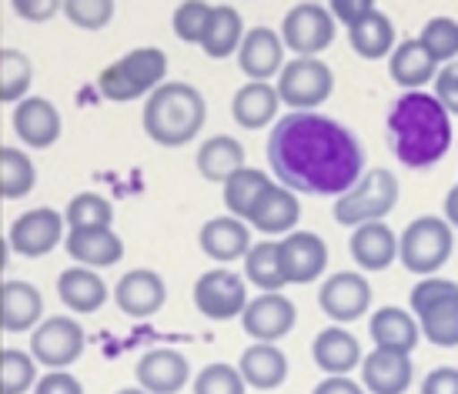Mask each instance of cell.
Returning a JSON list of instances; mask_svg holds the SVG:
<instances>
[{
  "mask_svg": "<svg viewBox=\"0 0 458 394\" xmlns=\"http://www.w3.org/2000/svg\"><path fill=\"white\" fill-rule=\"evenodd\" d=\"M267 167L292 194L342 197L365 174V147L342 121L294 111L267 138Z\"/></svg>",
  "mask_w": 458,
  "mask_h": 394,
  "instance_id": "1",
  "label": "cell"
},
{
  "mask_svg": "<svg viewBox=\"0 0 458 394\" xmlns=\"http://www.w3.org/2000/svg\"><path fill=\"white\" fill-rule=\"evenodd\" d=\"M388 147L402 167H435L452 147V121L445 107L425 90H405L388 111Z\"/></svg>",
  "mask_w": 458,
  "mask_h": 394,
  "instance_id": "2",
  "label": "cell"
},
{
  "mask_svg": "<svg viewBox=\"0 0 458 394\" xmlns=\"http://www.w3.org/2000/svg\"><path fill=\"white\" fill-rule=\"evenodd\" d=\"M144 134L161 147H184L188 140L201 134L208 121L204 94L184 80H171L154 90L144 104Z\"/></svg>",
  "mask_w": 458,
  "mask_h": 394,
  "instance_id": "3",
  "label": "cell"
},
{
  "mask_svg": "<svg viewBox=\"0 0 458 394\" xmlns=\"http://www.w3.org/2000/svg\"><path fill=\"white\" fill-rule=\"evenodd\" d=\"M167 74V54L161 47H138V51L124 54L121 61L104 67L98 77V90L104 101L128 104L138 97H151L154 90L165 84Z\"/></svg>",
  "mask_w": 458,
  "mask_h": 394,
  "instance_id": "4",
  "label": "cell"
},
{
  "mask_svg": "<svg viewBox=\"0 0 458 394\" xmlns=\"http://www.w3.org/2000/svg\"><path fill=\"white\" fill-rule=\"evenodd\" d=\"M411 314L435 348H458V284L448 278H421L411 294Z\"/></svg>",
  "mask_w": 458,
  "mask_h": 394,
  "instance_id": "5",
  "label": "cell"
},
{
  "mask_svg": "<svg viewBox=\"0 0 458 394\" xmlns=\"http://www.w3.org/2000/svg\"><path fill=\"white\" fill-rule=\"evenodd\" d=\"M455 247V231L448 228L445 217H415L402 238H398V257L408 274H419V278H435L442 267L448 264Z\"/></svg>",
  "mask_w": 458,
  "mask_h": 394,
  "instance_id": "6",
  "label": "cell"
},
{
  "mask_svg": "<svg viewBox=\"0 0 458 394\" xmlns=\"http://www.w3.org/2000/svg\"><path fill=\"white\" fill-rule=\"evenodd\" d=\"M398 178L388 167H371L365 171L358 184L348 194L335 197V221L344 228H361L371 221H385L392 214V207L398 204Z\"/></svg>",
  "mask_w": 458,
  "mask_h": 394,
  "instance_id": "7",
  "label": "cell"
},
{
  "mask_svg": "<svg viewBox=\"0 0 458 394\" xmlns=\"http://www.w3.org/2000/svg\"><path fill=\"white\" fill-rule=\"evenodd\" d=\"M275 90H278V101L288 104L292 111H315L331 97L335 74L318 57H294L281 67Z\"/></svg>",
  "mask_w": 458,
  "mask_h": 394,
  "instance_id": "8",
  "label": "cell"
},
{
  "mask_svg": "<svg viewBox=\"0 0 458 394\" xmlns=\"http://www.w3.org/2000/svg\"><path fill=\"white\" fill-rule=\"evenodd\" d=\"M278 38L298 57H318L335 40V17L321 4H298L284 13Z\"/></svg>",
  "mask_w": 458,
  "mask_h": 394,
  "instance_id": "9",
  "label": "cell"
},
{
  "mask_svg": "<svg viewBox=\"0 0 458 394\" xmlns=\"http://www.w3.org/2000/svg\"><path fill=\"white\" fill-rule=\"evenodd\" d=\"M81 355H84V331L74 318H64V314L47 318L30 334V357L51 371L71 368Z\"/></svg>",
  "mask_w": 458,
  "mask_h": 394,
  "instance_id": "10",
  "label": "cell"
},
{
  "mask_svg": "<svg viewBox=\"0 0 458 394\" xmlns=\"http://www.w3.org/2000/svg\"><path fill=\"white\" fill-rule=\"evenodd\" d=\"M244 305H248L244 278L234 274V271H228V267H215V271L201 274L198 284H194V307H198L208 321L242 318Z\"/></svg>",
  "mask_w": 458,
  "mask_h": 394,
  "instance_id": "11",
  "label": "cell"
},
{
  "mask_svg": "<svg viewBox=\"0 0 458 394\" xmlns=\"http://www.w3.org/2000/svg\"><path fill=\"white\" fill-rule=\"evenodd\" d=\"M318 307L335 324H352V321L365 318L371 307L369 278L355 274V271H338V274L325 278L318 291Z\"/></svg>",
  "mask_w": 458,
  "mask_h": 394,
  "instance_id": "12",
  "label": "cell"
},
{
  "mask_svg": "<svg viewBox=\"0 0 458 394\" xmlns=\"http://www.w3.org/2000/svg\"><path fill=\"white\" fill-rule=\"evenodd\" d=\"M278 261L288 284H311L328 267V244L315 231H292L278 241Z\"/></svg>",
  "mask_w": 458,
  "mask_h": 394,
  "instance_id": "13",
  "label": "cell"
},
{
  "mask_svg": "<svg viewBox=\"0 0 458 394\" xmlns=\"http://www.w3.org/2000/svg\"><path fill=\"white\" fill-rule=\"evenodd\" d=\"M7 241L21 257L51 255L64 241V214H57L54 207H34L13 221Z\"/></svg>",
  "mask_w": 458,
  "mask_h": 394,
  "instance_id": "14",
  "label": "cell"
},
{
  "mask_svg": "<svg viewBox=\"0 0 458 394\" xmlns=\"http://www.w3.org/2000/svg\"><path fill=\"white\" fill-rule=\"evenodd\" d=\"M298 311L294 301H288L284 294H258L255 301H248L242 311V328L244 334H251L258 344H275L284 334H292Z\"/></svg>",
  "mask_w": 458,
  "mask_h": 394,
  "instance_id": "15",
  "label": "cell"
},
{
  "mask_svg": "<svg viewBox=\"0 0 458 394\" xmlns=\"http://www.w3.org/2000/svg\"><path fill=\"white\" fill-rule=\"evenodd\" d=\"M167 301V288L161 274L151 271V267H138V271H128L124 278L117 281L114 288V305L134 321H144L157 314Z\"/></svg>",
  "mask_w": 458,
  "mask_h": 394,
  "instance_id": "16",
  "label": "cell"
},
{
  "mask_svg": "<svg viewBox=\"0 0 458 394\" xmlns=\"http://www.w3.org/2000/svg\"><path fill=\"white\" fill-rule=\"evenodd\" d=\"M138 384L148 394H178L184 384L191 381V365L181 351L171 348H154L138 361Z\"/></svg>",
  "mask_w": 458,
  "mask_h": 394,
  "instance_id": "17",
  "label": "cell"
},
{
  "mask_svg": "<svg viewBox=\"0 0 458 394\" xmlns=\"http://www.w3.org/2000/svg\"><path fill=\"white\" fill-rule=\"evenodd\" d=\"M361 381L371 394H405L415 381L411 355L375 348L371 355L361 357Z\"/></svg>",
  "mask_w": 458,
  "mask_h": 394,
  "instance_id": "18",
  "label": "cell"
},
{
  "mask_svg": "<svg viewBox=\"0 0 458 394\" xmlns=\"http://www.w3.org/2000/svg\"><path fill=\"white\" fill-rule=\"evenodd\" d=\"M238 67L244 77H251L255 84H267L284 67V44L271 27H255L248 30L238 47Z\"/></svg>",
  "mask_w": 458,
  "mask_h": 394,
  "instance_id": "19",
  "label": "cell"
},
{
  "mask_svg": "<svg viewBox=\"0 0 458 394\" xmlns=\"http://www.w3.org/2000/svg\"><path fill=\"white\" fill-rule=\"evenodd\" d=\"M11 124L17 140H24L27 147H38V151L51 147L61 138V111L47 97H24L13 107Z\"/></svg>",
  "mask_w": 458,
  "mask_h": 394,
  "instance_id": "20",
  "label": "cell"
},
{
  "mask_svg": "<svg viewBox=\"0 0 458 394\" xmlns=\"http://www.w3.org/2000/svg\"><path fill=\"white\" fill-rule=\"evenodd\" d=\"M44 314V298L30 281H4L0 284V328L21 334L27 328H38Z\"/></svg>",
  "mask_w": 458,
  "mask_h": 394,
  "instance_id": "21",
  "label": "cell"
},
{
  "mask_svg": "<svg viewBox=\"0 0 458 394\" xmlns=\"http://www.w3.org/2000/svg\"><path fill=\"white\" fill-rule=\"evenodd\" d=\"M311 357L328 378H348L361 365V344L352 331L325 328L311 344Z\"/></svg>",
  "mask_w": 458,
  "mask_h": 394,
  "instance_id": "22",
  "label": "cell"
},
{
  "mask_svg": "<svg viewBox=\"0 0 458 394\" xmlns=\"http://www.w3.org/2000/svg\"><path fill=\"white\" fill-rule=\"evenodd\" d=\"M198 244H201V251L208 257H215L221 264H231V261H242L248 255L251 234H248V224L238 221V217H211V221H204Z\"/></svg>",
  "mask_w": 458,
  "mask_h": 394,
  "instance_id": "23",
  "label": "cell"
},
{
  "mask_svg": "<svg viewBox=\"0 0 458 394\" xmlns=\"http://www.w3.org/2000/svg\"><path fill=\"white\" fill-rule=\"evenodd\" d=\"M301 217V204H298V194H292L288 188H278L271 184L261 197L255 201L251 214H248V224L261 234H292V228Z\"/></svg>",
  "mask_w": 458,
  "mask_h": 394,
  "instance_id": "24",
  "label": "cell"
},
{
  "mask_svg": "<svg viewBox=\"0 0 458 394\" xmlns=\"http://www.w3.org/2000/svg\"><path fill=\"white\" fill-rule=\"evenodd\" d=\"M348 247H352V257L361 271H385L398 257V234L385 221H371V224L355 228Z\"/></svg>",
  "mask_w": 458,
  "mask_h": 394,
  "instance_id": "25",
  "label": "cell"
},
{
  "mask_svg": "<svg viewBox=\"0 0 458 394\" xmlns=\"http://www.w3.org/2000/svg\"><path fill=\"white\" fill-rule=\"evenodd\" d=\"M64 251L74 257L81 267H111L124 257V241L117 238L111 228H98V231H67L64 238Z\"/></svg>",
  "mask_w": 458,
  "mask_h": 394,
  "instance_id": "26",
  "label": "cell"
},
{
  "mask_svg": "<svg viewBox=\"0 0 458 394\" xmlns=\"http://www.w3.org/2000/svg\"><path fill=\"white\" fill-rule=\"evenodd\" d=\"M238 374L248 388H258V391H275L284 384L288 378V357L281 348L275 344H251L242 351V361H238Z\"/></svg>",
  "mask_w": 458,
  "mask_h": 394,
  "instance_id": "27",
  "label": "cell"
},
{
  "mask_svg": "<svg viewBox=\"0 0 458 394\" xmlns=\"http://www.w3.org/2000/svg\"><path fill=\"white\" fill-rule=\"evenodd\" d=\"M369 334L375 348H385V351H402V355H411L415 344H419L421 331L419 321L411 311H402V307H378L369 321Z\"/></svg>",
  "mask_w": 458,
  "mask_h": 394,
  "instance_id": "28",
  "label": "cell"
},
{
  "mask_svg": "<svg viewBox=\"0 0 458 394\" xmlns=\"http://www.w3.org/2000/svg\"><path fill=\"white\" fill-rule=\"evenodd\" d=\"M57 298L64 301L74 314H94L107 305V284L101 281L98 271L90 267H67L57 278Z\"/></svg>",
  "mask_w": 458,
  "mask_h": 394,
  "instance_id": "29",
  "label": "cell"
},
{
  "mask_svg": "<svg viewBox=\"0 0 458 394\" xmlns=\"http://www.w3.org/2000/svg\"><path fill=\"white\" fill-rule=\"evenodd\" d=\"M388 74L398 88L419 90L428 80H435L438 64L425 54V47L419 44V38H408L402 44H394V51L388 54Z\"/></svg>",
  "mask_w": 458,
  "mask_h": 394,
  "instance_id": "30",
  "label": "cell"
},
{
  "mask_svg": "<svg viewBox=\"0 0 458 394\" xmlns=\"http://www.w3.org/2000/svg\"><path fill=\"white\" fill-rule=\"evenodd\" d=\"M194 164L201 171L204 180L211 184H225L228 178H234L244 167V147L242 140H234L231 134H217V138H208L198 147V157Z\"/></svg>",
  "mask_w": 458,
  "mask_h": 394,
  "instance_id": "31",
  "label": "cell"
},
{
  "mask_svg": "<svg viewBox=\"0 0 458 394\" xmlns=\"http://www.w3.org/2000/svg\"><path fill=\"white\" fill-rule=\"evenodd\" d=\"M278 107H281L278 90L271 88V84H255V80H248V84L234 94L231 114H234V121H238L244 130H261L278 117Z\"/></svg>",
  "mask_w": 458,
  "mask_h": 394,
  "instance_id": "32",
  "label": "cell"
},
{
  "mask_svg": "<svg viewBox=\"0 0 458 394\" xmlns=\"http://www.w3.org/2000/svg\"><path fill=\"white\" fill-rule=\"evenodd\" d=\"M244 40V21L238 7H211V21H208V30L201 38V51L211 57V61H225L231 54L242 47Z\"/></svg>",
  "mask_w": 458,
  "mask_h": 394,
  "instance_id": "33",
  "label": "cell"
},
{
  "mask_svg": "<svg viewBox=\"0 0 458 394\" xmlns=\"http://www.w3.org/2000/svg\"><path fill=\"white\" fill-rule=\"evenodd\" d=\"M348 40H352V47H355L358 57H365V61H382V57H388V54L394 51V24L388 21V13H382L375 7L365 21H358L355 27H348Z\"/></svg>",
  "mask_w": 458,
  "mask_h": 394,
  "instance_id": "34",
  "label": "cell"
},
{
  "mask_svg": "<svg viewBox=\"0 0 458 394\" xmlns=\"http://www.w3.org/2000/svg\"><path fill=\"white\" fill-rule=\"evenodd\" d=\"M38 184V167L21 147H0V197L21 201L24 194L34 191Z\"/></svg>",
  "mask_w": 458,
  "mask_h": 394,
  "instance_id": "35",
  "label": "cell"
},
{
  "mask_svg": "<svg viewBox=\"0 0 458 394\" xmlns=\"http://www.w3.org/2000/svg\"><path fill=\"white\" fill-rule=\"evenodd\" d=\"M267 188H271V180H267L265 171H258V167H242L234 178L225 180V207L231 211V217L248 221L255 201L267 191Z\"/></svg>",
  "mask_w": 458,
  "mask_h": 394,
  "instance_id": "36",
  "label": "cell"
},
{
  "mask_svg": "<svg viewBox=\"0 0 458 394\" xmlns=\"http://www.w3.org/2000/svg\"><path fill=\"white\" fill-rule=\"evenodd\" d=\"M244 278L251 281L255 288H261V294H278L288 284L284 274H281L278 244L271 241L251 244L248 255H244Z\"/></svg>",
  "mask_w": 458,
  "mask_h": 394,
  "instance_id": "37",
  "label": "cell"
},
{
  "mask_svg": "<svg viewBox=\"0 0 458 394\" xmlns=\"http://www.w3.org/2000/svg\"><path fill=\"white\" fill-rule=\"evenodd\" d=\"M34 67L27 61V54L4 47L0 51V104H21L30 90Z\"/></svg>",
  "mask_w": 458,
  "mask_h": 394,
  "instance_id": "38",
  "label": "cell"
},
{
  "mask_svg": "<svg viewBox=\"0 0 458 394\" xmlns=\"http://www.w3.org/2000/svg\"><path fill=\"white\" fill-rule=\"evenodd\" d=\"M111 221H114V207H111V201L101 197V194H90V191L77 194L64 211V224H71V231L111 228Z\"/></svg>",
  "mask_w": 458,
  "mask_h": 394,
  "instance_id": "39",
  "label": "cell"
},
{
  "mask_svg": "<svg viewBox=\"0 0 458 394\" xmlns=\"http://www.w3.org/2000/svg\"><path fill=\"white\" fill-rule=\"evenodd\" d=\"M419 44L425 47V54L432 57L435 64L458 61V21H452V17H432L428 24L421 27Z\"/></svg>",
  "mask_w": 458,
  "mask_h": 394,
  "instance_id": "40",
  "label": "cell"
},
{
  "mask_svg": "<svg viewBox=\"0 0 458 394\" xmlns=\"http://www.w3.org/2000/svg\"><path fill=\"white\" fill-rule=\"evenodd\" d=\"M34 384H38L34 357L17 348L0 351V394H27V388Z\"/></svg>",
  "mask_w": 458,
  "mask_h": 394,
  "instance_id": "41",
  "label": "cell"
},
{
  "mask_svg": "<svg viewBox=\"0 0 458 394\" xmlns=\"http://www.w3.org/2000/svg\"><path fill=\"white\" fill-rule=\"evenodd\" d=\"M61 11L81 30H101L114 21V4L111 0H64Z\"/></svg>",
  "mask_w": 458,
  "mask_h": 394,
  "instance_id": "42",
  "label": "cell"
},
{
  "mask_svg": "<svg viewBox=\"0 0 458 394\" xmlns=\"http://www.w3.org/2000/svg\"><path fill=\"white\" fill-rule=\"evenodd\" d=\"M208 21H211V4H201V0H184L178 4V11L171 17V27L184 44H201L204 30H208Z\"/></svg>",
  "mask_w": 458,
  "mask_h": 394,
  "instance_id": "43",
  "label": "cell"
},
{
  "mask_svg": "<svg viewBox=\"0 0 458 394\" xmlns=\"http://www.w3.org/2000/svg\"><path fill=\"white\" fill-rule=\"evenodd\" d=\"M248 384L242 381V374L234 365H225V361H215L194 378V394H244Z\"/></svg>",
  "mask_w": 458,
  "mask_h": 394,
  "instance_id": "44",
  "label": "cell"
},
{
  "mask_svg": "<svg viewBox=\"0 0 458 394\" xmlns=\"http://www.w3.org/2000/svg\"><path fill=\"white\" fill-rule=\"evenodd\" d=\"M435 101L445 107V114H458V61L435 74Z\"/></svg>",
  "mask_w": 458,
  "mask_h": 394,
  "instance_id": "45",
  "label": "cell"
},
{
  "mask_svg": "<svg viewBox=\"0 0 458 394\" xmlns=\"http://www.w3.org/2000/svg\"><path fill=\"white\" fill-rule=\"evenodd\" d=\"M371 11H375V0H331L328 4V13L335 21H342L344 27H355Z\"/></svg>",
  "mask_w": 458,
  "mask_h": 394,
  "instance_id": "46",
  "label": "cell"
},
{
  "mask_svg": "<svg viewBox=\"0 0 458 394\" xmlns=\"http://www.w3.org/2000/svg\"><path fill=\"white\" fill-rule=\"evenodd\" d=\"M34 394H84L81 381L67 371H47L44 378H38L34 384Z\"/></svg>",
  "mask_w": 458,
  "mask_h": 394,
  "instance_id": "47",
  "label": "cell"
},
{
  "mask_svg": "<svg viewBox=\"0 0 458 394\" xmlns=\"http://www.w3.org/2000/svg\"><path fill=\"white\" fill-rule=\"evenodd\" d=\"M421 394H458V368L452 365L432 368L421 381Z\"/></svg>",
  "mask_w": 458,
  "mask_h": 394,
  "instance_id": "48",
  "label": "cell"
},
{
  "mask_svg": "<svg viewBox=\"0 0 458 394\" xmlns=\"http://www.w3.org/2000/svg\"><path fill=\"white\" fill-rule=\"evenodd\" d=\"M11 7L17 11V17L34 21V24H40V21H51L54 13L61 11V4H57V0H13Z\"/></svg>",
  "mask_w": 458,
  "mask_h": 394,
  "instance_id": "49",
  "label": "cell"
},
{
  "mask_svg": "<svg viewBox=\"0 0 458 394\" xmlns=\"http://www.w3.org/2000/svg\"><path fill=\"white\" fill-rule=\"evenodd\" d=\"M311 394H365V388L352 378H325Z\"/></svg>",
  "mask_w": 458,
  "mask_h": 394,
  "instance_id": "50",
  "label": "cell"
},
{
  "mask_svg": "<svg viewBox=\"0 0 458 394\" xmlns=\"http://www.w3.org/2000/svg\"><path fill=\"white\" fill-rule=\"evenodd\" d=\"M445 221H448V228L458 231V184L445 194Z\"/></svg>",
  "mask_w": 458,
  "mask_h": 394,
  "instance_id": "51",
  "label": "cell"
},
{
  "mask_svg": "<svg viewBox=\"0 0 458 394\" xmlns=\"http://www.w3.org/2000/svg\"><path fill=\"white\" fill-rule=\"evenodd\" d=\"M117 394H148V391H140V388H121Z\"/></svg>",
  "mask_w": 458,
  "mask_h": 394,
  "instance_id": "52",
  "label": "cell"
}]
</instances>
